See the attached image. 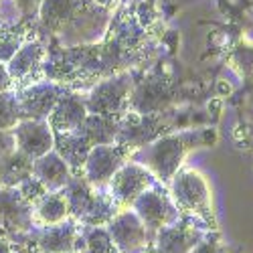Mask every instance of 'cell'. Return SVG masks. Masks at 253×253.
Segmentation results:
<instances>
[{"label": "cell", "instance_id": "1", "mask_svg": "<svg viewBox=\"0 0 253 253\" xmlns=\"http://www.w3.org/2000/svg\"><path fill=\"white\" fill-rule=\"evenodd\" d=\"M108 12L89 0H43L37 29L59 37L65 47L93 45L108 27Z\"/></svg>", "mask_w": 253, "mask_h": 253}, {"label": "cell", "instance_id": "2", "mask_svg": "<svg viewBox=\"0 0 253 253\" xmlns=\"http://www.w3.org/2000/svg\"><path fill=\"white\" fill-rule=\"evenodd\" d=\"M63 193L67 197L69 213L75 217V221H81L89 227H99L108 225L116 215L114 199L101 195L97 186L89 184L83 176H73L69 184L63 188Z\"/></svg>", "mask_w": 253, "mask_h": 253}, {"label": "cell", "instance_id": "3", "mask_svg": "<svg viewBox=\"0 0 253 253\" xmlns=\"http://www.w3.org/2000/svg\"><path fill=\"white\" fill-rule=\"evenodd\" d=\"M191 144L193 142L188 140V136H160L154 142L142 146V166L148 168L158 180L170 182L178 172Z\"/></svg>", "mask_w": 253, "mask_h": 253}, {"label": "cell", "instance_id": "4", "mask_svg": "<svg viewBox=\"0 0 253 253\" xmlns=\"http://www.w3.org/2000/svg\"><path fill=\"white\" fill-rule=\"evenodd\" d=\"M132 87L134 81L128 73H114L110 77H103L99 83H95L89 97L85 99V108L89 114L122 120L130 105Z\"/></svg>", "mask_w": 253, "mask_h": 253}, {"label": "cell", "instance_id": "5", "mask_svg": "<svg viewBox=\"0 0 253 253\" xmlns=\"http://www.w3.org/2000/svg\"><path fill=\"white\" fill-rule=\"evenodd\" d=\"M170 193L176 207L188 213H195L205 221H213L211 191L205 176L197 170H180L170 180Z\"/></svg>", "mask_w": 253, "mask_h": 253}, {"label": "cell", "instance_id": "6", "mask_svg": "<svg viewBox=\"0 0 253 253\" xmlns=\"http://www.w3.org/2000/svg\"><path fill=\"white\" fill-rule=\"evenodd\" d=\"M130 152L132 150L128 146H124L120 142L93 146L85 162H83V178L97 188L105 186L112 180V176L126 164V158H128Z\"/></svg>", "mask_w": 253, "mask_h": 253}, {"label": "cell", "instance_id": "7", "mask_svg": "<svg viewBox=\"0 0 253 253\" xmlns=\"http://www.w3.org/2000/svg\"><path fill=\"white\" fill-rule=\"evenodd\" d=\"M132 211L140 217L148 233H158L160 229L178 221V207L164 191L150 186L132 205Z\"/></svg>", "mask_w": 253, "mask_h": 253}, {"label": "cell", "instance_id": "8", "mask_svg": "<svg viewBox=\"0 0 253 253\" xmlns=\"http://www.w3.org/2000/svg\"><path fill=\"white\" fill-rule=\"evenodd\" d=\"M108 184H110V197L114 199V203L128 209L144 191H148L154 184V174L138 162H126Z\"/></svg>", "mask_w": 253, "mask_h": 253}, {"label": "cell", "instance_id": "9", "mask_svg": "<svg viewBox=\"0 0 253 253\" xmlns=\"http://www.w3.org/2000/svg\"><path fill=\"white\" fill-rule=\"evenodd\" d=\"M35 207L18 188H0V227L4 233L25 235L35 229Z\"/></svg>", "mask_w": 253, "mask_h": 253}, {"label": "cell", "instance_id": "10", "mask_svg": "<svg viewBox=\"0 0 253 253\" xmlns=\"http://www.w3.org/2000/svg\"><path fill=\"white\" fill-rule=\"evenodd\" d=\"M63 89L59 83L45 81V83H31L16 89V103L20 120H47L61 99Z\"/></svg>", "mask_w": 253, "mask_h": 253}, {"label": "cell", "instance_id": "11", "mask_svg": "<svg viewBox=\"0 0 253 253\" xmlns=\"http://www.w3.org/2000/svg\"><path fill=\"white\" fill-rule=\"evenodd\" d=\"M174 99L172 83L164 77L144 79L140 85L132 87L128 108L142 116H158L162 114Z\"/></svg>", "mask_w": 253, "mask_h": 253}, {"label": "cell", "instance_id": "12", "mask_svg": "<svg viewBox=\"0 0 253 253\" xmlns=\"http://www.w3.org/2000/svg\"><path fill=\"white\" fill-rule=\"evenodd\" d=\"M108 231L120 253H142L150 235L134 211L116 213L108 223Z\"/></svg>", "mask_w": 253, "mask_h": 253}, {"label": "cell", "instance_id": "13", "mask_svg": "<svg viewBox=\"0 0 253 253\" xmlns=\"http://www.w3.org/2000/svg\"><path fill=\"white\" fill-rule=\"evenodd\" d=\"M47 55L49 53L43 41H27L6 63V71L12 79V85H31V79H37V75L43 71Z\"/></svg>", "mask_w": 253, "mask_h": 253}, {"label": "cell", "instance_id": "14", "mask_svg": "<svg viewBox=\"0 0 253 253\" xmlns=\"http://www.w3.org/2000/svg\"><path fill=\"white\" fill-rule=\"evenodd\" d=\"M12 134L16 148L33 160L51 152L55 146V134L47 120H20L12 128Z\"/></svg>", "mask_w": 253, "mask_h": 253}, {"label": "cell", "instance_id": "15", "mask_svg": "<svg viewBox=\"0 0 253 253\" xmlns=\"http://www.w3.org/2000/svg\"><path fill=\"white\" fill-rule=\"evenodd\" d=\"M87 108L85 101L79 95H71V93H63L61 99L57 101V105L53 108L51 116L47 118L53 134H73L77 132L83 122L87 118Z\"/></svg>", "mask_w": 253, "mask_h": 253}, {"label": "cell", "instance_id": "16", "mask_svg": "<svg viewBox=\"0 0 253 253\" xmlns=\"http://www.w3.org/2000/svg\"><path fill=\"white\" fill-rule=\"evenodd\" d=\"M33 176L51 193V191H63V188L69 184V180L73 178V172H71L69 164L55 150H51L41 158H35Z\"/></svg>", "mask_w": 253, "mask_h": 253}, {"label": "cell", "instance_id": "17", "mask_svg": "<svg viewBox=\"0 0 253 253\" xmlns=\"http://www.w3.org/2000/svg\"><path fill=\"white\" fill-rule=\"evenodd\" d=\"M77 241V225L69 219L57 225H45V229L37 233V247L41 253H73Z\"/></svg>", "mask_w": 253, "mask_h": 253}, {"label": "cell", "instance_id": "18", "mask_svg": "<svg viewBox=\"0 0 253 253\" xmlns=\"http://www.w3.org/2000/svg\"><path fill=\"white\" fill-rule=\"evenodd\" d=\"M199 241H203V233L193 225L174 223L160 229L156 233V249L160 253H191Z\"/></svg>", "mask_w": 253, "mask_h": 253}, {"label": "cell", "instance_id": "19", "mask_svg": "<svg viewBox=\"0 0 253 253\" xmlns=\"http://www.w3.org/2000/svg\"><path fill=\"white\" fill-rule=\"evenodd\" d=\"M33 158L14 148L0 158V188H16L33 176Z\"/></svg>", "mask_w": 253, "mask_h": 253}, {"label": "cell", "instance_id": "20", "mask_svg": "<svg viewBox=\"0 0 253 253\" xmlns=\"http://www.w3.org/2000/svg\"><path fill=\"white\" fill-rule=\"evenodd\" d=\"M120 132V120L114 118H103L97 114H87L83 126L77 130V134L85 140L91 148L99 144H112L116 142Z\"/></svg>", "mask_w": 253, "mask_h": 253}, {"label": "cell", "instance_id": "21", "mask_svg": "<svg viewBox=\"0 0 253 253\" xmlns=\"http://www.w3.org/2000/svg\"><path fill=\"white\" fill-rule=\"evenodd\" d=\"M69 217V203L63 191H51L35 205V219L43 225H57Z\"/></svg>", "mask_w": 253, "mask_h": 253}, {"label": "cell", "instance_id": "22", "mask_svg": "<svg viewBox=\"0 0 253 253\" xmlns=\"http://www.w3.org/2000/svg\"><path fill=\"white\" fill-rule=\"evenodd\" d=\"M43 0H0V16H8V25L37 27V16Z\"/></svg>", "mask_w": 253, "mask_h": 253}, {"label": "cell", "instance_id": "23", "mask_svg": "<svg viewBox=\"0 0 253 253\" xmlns=\"http://www.w3.org/2000/svg\"><path fill=\"white\" fill-rule=\"evenodd\" d=\"M31 27L25 25H2L0 23V63H6L12 55L27 43V35Z\"/></svg>", "mask_w": 253, "mask_h": 253}, {"label": "cell", "instance_id": "24", "mask_svg": "<svg viewBox=\"0 0 253 253\" xmlns=\"http://www.w3.org/2000/svg\"><path fill=\"white\" fill-rule=\"evenodd\" d=\"M77 247L81 249V253H120L108 227H89L85 231L79 241H77Z\"/></svg>", "mask_w": 253, "mask_h": 253}, {"label": "cell", "instance_id": "25", "mask_svg": "<svg viewBox=\"0 0 253 253\" xmlns=\"http://www.w3.org/2000/svg\"><path fill=\"white\" fill-rule=\"evenodd\" d=\"M20 122V112L16 103V91L8 89L0 93V130H12Z\"/></svg>", "mask_w": 253, "mask_h": 253}, {"label": "cell", "instance_id": "26", "mask_svg": "<svg viewBox=\"0 0 253 253\" xmlns=\"http://www.w3.org/2000/svg\"><path fill=\"white\" fill-rule=\"evenodd\" d=\"M16 188H18V191H20V195H23V197H25V199H27V201L33 205V207H35V205H37L41 199H43V197L49 193L47 188H45L43 184H41V182H39L35 176L27 178L23 184H18Z\"/></svg>", "mask_w": 253, "mask_h": 253}, {"label": "cell", "instance_id": "27", "mask_svg": "<svg viewBox=\"0 0 253 253\" xmlns=\"http://www.w3.org/2000/svg\"><path fill=\"white\" fill-rule=\"evenodd\" d=\"M14 148H16V140H14L12 130H0V158L12 152Z\"/></svg>", "mask_w": 253, "mask_h": 253}, {"label": "cell", "instance_id": "28", "mask_svg": "<svg viewBox=\"0 0 253 253\" xmlns=\"http://www.w3.org/2000/svg\"><path fill=\"white\" fill-rule=\"evenodd\" d=\"M191 253H227L219 243H211V241H199V245Z\"/></svg>", "mask_w": 253, "mask_h": 253}, {"label": "cell", "instance_id": "29", "mask_svg": "<svg viewBox=\"0 0 253 253\" xmlns=\"http://www.w3.org/2000/svg\"><path fill=\"white\" fill-rule=\"evenodd\" d=\"M8 89H12V79H10L8 71H6V65L4 63H0V93L8 91Z\"/></svg>", "mask_w": 253, "mask_h": 253}, {"label": "cell", "instance_id": "30", "mask_svg": "<svg viewBox=\"0 0 253 253\" xmlns=\"http://www.w3.org/2000/svg\"><path fill=\"white\" fill-rule=\"evenodd\" d=\"M0 253H14L10 241H6V239H2V237H0Z\"/></svg>", "mask_w": 253, "mask_h": 253}, {"label": "cell", "instance_id": "31", "mask_svg": "<svg viewBox=\"0 0 253 253\" xmlns=\"http://www.w3.org/2000/svg\"><path fill=\"white\" fill-rule=\"evenodd\" d=\"M148 253H160V251H158V249L154 247V249H152V251H148Z\"/></svg>", "mask_w": 253, "mask_h": 253}, {"label": "cell", "instance_id": "32", "mask_svg": "<svg viewBox=\"0 0 253 253\" xmlns=\"http://www.w3.org/2000/svg\"><path fill=\"white\" fill-rule=\"evenodd\" d=\"M2 233H4V231H2V227H0V235H2Z\"/></svg>", "mask_w": 253, "mask_h": 253}]
</instances>
